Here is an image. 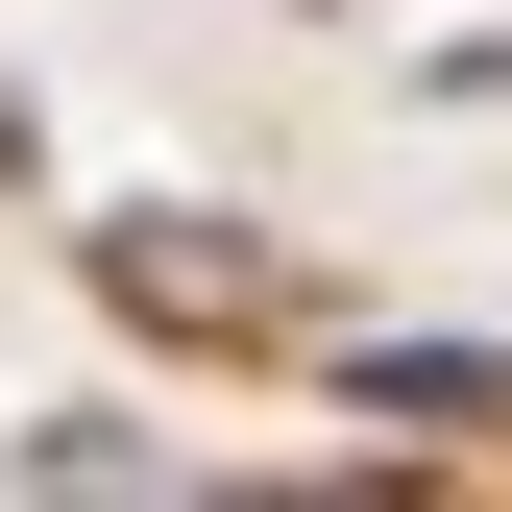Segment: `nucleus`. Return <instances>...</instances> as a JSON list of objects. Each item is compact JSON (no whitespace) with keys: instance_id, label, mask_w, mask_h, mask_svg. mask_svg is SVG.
Segmentation results:
<instances>
[{"instance_id":"nucleus-1","label":"nucleus","mask_w":512,"mask_h":512,"mask_svg":"<svg viewBox=\"0 0 512 512\" xmlns=\"http://www.w3.org/2000/svg\"><path fill=\"white\" fill-rule=\"evenodd\" d=\"M98 293H122V317H171V342H269V317H293V293H269V244H171V220H98Z\"/></svg>"},{"instance_id":"nucleus-2","label":"nucleus","mask_w":512,"mask_h":512,"mask_svg":"<svg viewBox=\"0 0 512 512\" xmlns=\"http://www.w3.org/2000/svg\"><path fill=\"white\" fill-rule=\"evenodd\" d=\"M342 391H366V415H415V439H512V342H366Z\"/></svg>"}]
</instances>
